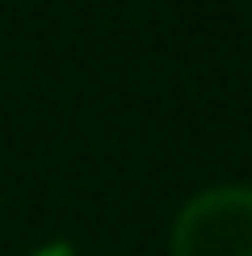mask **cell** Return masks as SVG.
Listing matches in <instances>:
<instances>
[{
	"label": "cell",
	"mask_w": 252,
	"mask_h": 256,
	"mask_svg": "<svg viewBox=\"0 0 252 256\" xmlns=\"http://www.w3.org/2000/svg\"><path fill=\"white\" fill-rule=\"evenodd\" d=\"M172 256H252V189L223 185L198 194L176 214Z\"/></svg>",
	"instance_id": "6da1fadb"
}]
</instances>
